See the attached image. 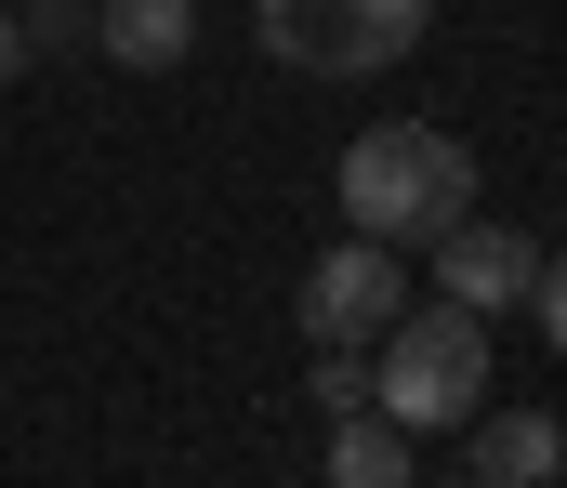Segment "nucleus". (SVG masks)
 Listing matches in <instances>:
<instances>
[{
	"label": "nucleus",
	"mask_w": 567,
	"mask_h": 488,
	"mask_svg": "<svg viewBox=\"0 0 567 488\" xmlns=\"http://www.w3.org/2000/svg\"><path fill=\"white\" fill-rule=\"evenodd\" d=\"M13 66H27V27H13V13H0V80H13Z\"/></svg>",
	"instance_id": "nucleus-11"
},
{
	"label": "nucleus",
	"mask_w": 567,
	"mask_h": 488,
	"mask_svg": "<svg viewBox=\"0 0 567 488\" xmlns=\"http://www.w3.org/2000/svg\"><path fill=\"white\" fill-rule=\"evenodd\" d=\"M410 304V251L396 238H330L317 264H303V343H383V318Z\"/></svg>",
	"instance_id": "nucleus-4"
},
{
	"label": "nucleus",
	"mask_w": 567,
	"mask_h": 488,
	"mask_svg": "<svg viewBox=\"0 0 567 488\" xmlns=\"http://www.w3.org/2000/svg\"><path fill=\"white\" fill-rule=\"evenodd\" d=\"M330 185H343V225H357V238H396V251H410V238H435V225L475 211V146L435 133V120H383V133L343 146Z\"/></svg>",
	"instance_id": "nucleus-1"
},
{
	"label": "nucleus",
	"mask_w": 567,
	"mask_h": 488,
	"mask_svg": "<svg viewBox=\"0 0 567 488\" xmlns=\"http://www.w3.org/2000/svg\"><path fill=\"white\" fill-rule=\"evenodd\" d=\"M370 409L383 423H410V436H449V423H475L488 409V318L475 304H396L383 343H370Z\"/></svg>",
	"instance_id": "nucleus-2"
},
{
	"label": "nucleus",
	"mask_w": 567,
	"mask_h": 488,
	"mask_svg": "<svg viewBox=\"0 0 567 488\" xmlns=\"http://www.w3.org/2000/svg\"><path fill=\"white\" fill-rule=\"evenodd\" d=\"M410 449H423L410 423H383V409H343L317 463H330V488H423V476H410Z\"/></svg>",
	"instance_id": "nucleus-8"
},
{
	"label": "nucleus",
	"mask_w": 567,
	"mask_h": 488,
	"mask_svg": "<svg viewBox=\"0 0 567 488\" xmlns=\"http://www.w3.org/2000/svg\"><path fill=\"white\" fill-rule=\"evenodd\" d=\"M185 40H198V0H93V53L133 66V80L185 66Z\"/></svg>",
	"instance_id": "nucleus-6"
},
{
	"label": "nucleus",
	"mask_w": 567,
	"mask_h": 488,
	"mask_svg": "<svg viewBox=\"0 0 567 488\" xmlns=\"http://www.w3.org/2000/svg\"><path fill=\"white\" fill-rule=\"evenodd\" d=\"M435 0H265V53L278 66H317V80H370L423 40Z\"/></svg>",
	"instance_id": "nucleus-3"
},
{
	"label": "nucleus",
	"mask_w": 567,
	"mask_h": 488,
	"mask_svg": "<svg viewBox=\"0 0 567 488\" xmlns=\"http://www.w3.org/2000/svg\"><path fill=\"white\" fill-rule=\"evenodd\" d=\"M528 304H542V343L567 356V264H542V278H528Z\"/></svg>",
	"instance_id": "nucleus-9"
},
{
	"label": "nucleus",
	"mask_w": 567,
	"mask_h": 488,
	"mask_svg": "<svg viewBox=\"0 0 567 488\" xmlns=\"http://www.w3.org/2000/svg\"><path fill=\"white\" fill-rule=\"evenodd\" d=\"M462 488H475V476H462Z\"/></svg>",
	"instance_id": "nucleus-12"
},
{
	"label": "nucleus",
	"mask_w": 567,
	"mask_h": 488,
	"mask_svg": "<svg viewBox=\"0 0 567 488\" xmlns=\"http://www.w3.org/2000/svg\"><path fill=\"white\" fill-rule=\"evenodd\" d=\"M542 476H567V423L555 409H475V488H542Z\"/></svg>",
	"instance_id": "nucleus-7"
},
{
	"label": "nucleus",
	"mask_w": 567,
	"mask_h": 488,
	"mask_svg": "<svg viewBox=\"0 0 567 488\" xmlns=\"http://www.w3.org/2000/svg\"><path fill=\"white\" fill-rule=\"evenodd\" d=\"M93 27V0H27V40H80Z\"/></svg>",
	"instance_id": "nucleus-10"
},
{
	"label": "nucleus",
	"mask_w": 567,
	"mask_h": 488,
	"mask_svg": "<svg viewBox=\"0 0 567 488\" xmlns=\"http://www.w3.org/2000/svg\"><path fill=\"white\" fill-rule=\"evenodd\" d=\"M423 251H435V291H449V304H475V318H502V304H528V278H542V264H528V238H515V225H488V211H462V225H435Z\"/></svg>",
	"instance_id": "nucleus-5"
}]
</instances>
